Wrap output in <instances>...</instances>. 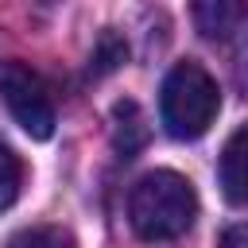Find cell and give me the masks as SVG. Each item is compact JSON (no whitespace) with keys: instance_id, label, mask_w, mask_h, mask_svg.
I'll return each instance as SVG.
<instances>
[{"instance_id":"cell-1","label":"cell","mask_w":248,"mask_h":248,"mask_svg":"<svg viewBox=\"0 0 248 248\" xmlns=\"http://www.w3.org/2000/svg\"><path fill=\"white\" fill-rule=\"evenodd\" d=\"M198 217V194L178 170H151L128 194V221L143 240H174L190 232Z\"/></svg>"},{"instance_id":"cell-2","label":"cell","mask_w":248,"mask_h":248,"mask_svg":"<svg viewBox=\"0 0 248 248\" xmlns=\"http://www.w3.org/2000/svg\"><path fill=\"white\" fill-rule=\"evenodd\" d=\"M217 108H221V89L202 62H178L167 74L159 112H163V124L174 140L205 136L209 124L217 120Z\"/></svg>"},{"instance_id":"cell-3","label":"cell","mask_w":248,"mask_h":248,"mask_svg":"<svg viewBox=\"0 0 248 248\" xmlns=\"http://www.w3.org/2000/svg\"><path fill=\"white\" fill-rule=\"evenodd\" d=\"M0 101L12 112V120L31 136V140H50L54 136V97L46 81L19 58L0 62Z\"/></svg>"},{"instance_id":"cell-4","label":"cell","mask_w":248,"mask_h":248,"mask_svg":"<svg viewBox=\"0 0 248 248\" xmlns=\"http://www.w3.org/2000/svg\"><path fill=\"white\" fill-rule=\"evenodd\" d=\"M221 190L232 205H248V124L236 128L221 151Z\"/></svg>"},{"instance_id":"cell-5","label":"cell","mask_w":248,"mask_h":248,"mask_svg":"<svg viewBox=\"0 0 248 248\" xmlns=\"http://www.w3.org/2000/svg\"><path fill=\"white\" fill-rule=\"evenodd\" d=\"M147 143V120L136 101H116L112 105V147L120 159H132Z\"/></svg>"},{"instance_id":"cell-6","label":"cell","mask_w":248,"mask_h":248,"mask_svg":"<svg viewBox=\"0 0 248 248\" xmlns=\"http://www.w3.org/2000/svg\"><path fill=\"white\" fill-rule=\"evenodd\" d=\"M244 16H248V8L236 4V0H205V4H194V19H198V27L209 39H229L244 23Z\"/></svg>"},{"instance_id":"cell-7","label":"cell","mask_w":248,"mask_h":248,"mask_svg":"<svg viewBox=\"0 0 248 248\" xmlns=\"http://www.w3.org/2000/svg\"><path fill=\"white\" fill-rule=\"evenodd\" d=\"M8 248H78V244L58 225H31V229H19L8 240Z\"/></svg>"},{"instance_id":"cell-8","label":"cell","mask_w":248,"mask_h":248,"mask_svg":"<svg viewBox=\"0 0 248 248\" xmlns=\"http://www.w3.org/2000/svg\"><path fill=\"white\" fill-rule=\"evenodd\" d=\"M124 58H128V43H124L116 31H105V35L97 39V50H93V58H89V70L101 78V74H112Z\"/></svg>"},{"instance_id":"cell-9","label":"cell","mask_w":248,"mask_h":248,"mask_svg":"<svg viewBox=\"0 0 248 248\" xmlns=\"http://www.w3.org/2000/svg\"><path fill=\"white\" fill-rule=\"evenodd\" d=\"M19 186H23V163L16 159V151L0 147V213L19 198Z\"/></svg>"},{"instance_id":"cell-10","label":"cell","mask_w":248,"mask_h":248,"mask_svg":"<svg viewBox=\"0 0 248 248\" xmlns=\"http://www.w3.org/2000/svg\"><path fill=\"white\" fill-rule=\"evenodd\" d=\"M217 248H248V221L229 225V229L221 232V244H217Z\"/></svg>"}]
</instances>
